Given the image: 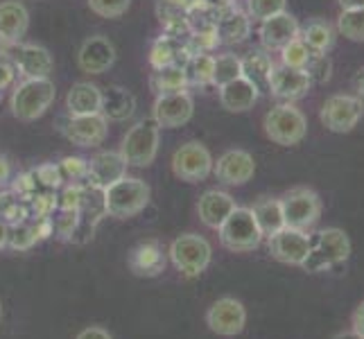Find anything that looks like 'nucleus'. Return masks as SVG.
Returning <instances> with one entry per match:
<instances>
[{"mask_svg":"<svg viewBox=\"0 0 364 339\" xmlns=\"http://www.w3.org/2000/svg\"><path fill=\"white\" fill-rule=\"evenodd\" d=\"M102 195H105L107 215L116 220H129L147 208L152 190H149V185L143 179L122 177L111 185H107Z\"/></svg>","mask_w":364,"mask_h":339,"instance_id":"1","label":"nucleus"},{"mask_svg":"<svg viewBox=\"0 0 364 339\" xmlns=\"http://www.w3.org/2000/svg\"><path fill=\"white\" fill-rule=\"evenodd\" d=\"M55 95L57 89L48 77L25 80L11 95V113L23 122H32L53 107Z\"/></svg>","mask_w":364,"mask_h":339,"instance_id":"2","label":"nucleus"},{"mask_svg":"<svg viewBox=\"0 0 364 339\" xmlns=\"http://www.w3.org/2000/svg\"><path fill=\"white\" fill-rule=\"evenodd\" d=\"M159 134L161 127L154 118L138 120L134 127L122 138L120 154L127 166L134 168H147L152 166L159 154Z\"/></svg>","mask_w":364,"mask_h":339,"instance_id":"3","label":"nucleus"},{"mask_svg":"<svg viewBox=\"0 0 364 339\" xmlns=\"http://www.w3.org/2000/svg\"><path fill=\"white\" fill-rule=\"evenodd\" d=\"M218 233H220L222 247L229 251H235V254L254 251L262 242V231L254 217V210L242 208V206H235V210L224 220Z\"/></svg>","mask_w":364,"mask_h":339,"instance_id":"4","label":"nucleus"},{"mask_svg":"<svg viewBox=\"0 0 364 339\" xmlns=\"http://www.w3.org/2000/svg\"><path fill=\"white\" fill-rule=\"evenodd\" d=\"M350 256V240L342 229H323L310 240V254L301 267L306 271H323L342 265Z\"/></svg>","mask_w":364,"mask_h":339,"instance_id":"5","label":"nucleus"},{"mask_svg":"<svg viewBox=\"0 0 364 339\" xmlns=\"http://www.w3.org/2000/svg\"><path fill=\"white\" fill-rule=\"evenodd\" d=\"M213 249L206 237L197 233H183L170 244V260L183 276L193 279V276L204 274L210 265Z\"/></svg>","mask_w":364,"mask_h":339,"instance_id":"6","label":"nucleus"},{"mask_svg":"<svg viewBox=\"0 0 364 339\" xmlns=\"http://www.w3.org/2000/svg\"><path fill=\"white\" fill-rule=\"evenodd\" d=\"M308 120L296 107L292 104H279L265 116V134L276 145L292 147L299 145L306 138Z\"/></svg>","mask_w":364,"mask_h":339,"instance_id":"7","label":"nucleus"},{"mask_svg":"<svg viewBox=\"0 0 364 339\" xmlns=\"http://www.w3.org/2000/svg\"><path fill=\"white\" fill-rule=\"evenodd\" d=\"M285 226L299 231H310L321 217V199L310 188H292L281 199Z\"/></svg>","mask_w":364,"mask_h":339,"instance_id":"8","label":"nucleus"},{"mask_svg":"<svg viewBox=\"0 0 364 339\" xmlns=\"http://www.w3.org/2000/svg\"><path fill=\"white\" fill-rule=\"evenodd\" d=\"M213 166H215V161H213L208 147L199 141H191L181 145L172 156L174 177L186 183H199L208 179L213 174Z\"/></svg>","mask_w":364,"mask_h":339,"instance_id":"9","label":"nucleus"},{"mask_svg":"<svg viewBox=\"0 0 364 339\" xmlns=\"http://www.w3.org/2000/svg\"><path fill=\"white\" fill-rule=\"evenodd\" d=\"M364 113V102L355 95H333L321 107V122L333 134H348L358 127Z\"/></svg>","mask_w":364,"mask_h":339,"instance_id":"10","label":"nucleus"},{"mask_svg":"<svg viewBox=\"0 0 364 339\" xmlns=\"http://www.w3.org/2000/svg\"><path fill=\"white\" fill-rule=\"evenodd\" d=\"M206 325L222 337H235L245 330L247 325V310L237 298L224 296L218 298L206 312Z\"/></svg>","mask_w":364,"mask_h":339,"instance_id":"11","label":"nucleus"},{"mask_svg":"<svg viewBox=\"0 0 364 339\" xmlns=\"http://www.w3.org/2000/svg\"><path fill=\"white\" fill-rule=\"evenodd\" d=\"M310 240L308 231H299L285 226L276 235L269 237V254L274 260L283 262V265H294L301 267L310 254Z\"/></svg>","mask_w":364,"mask_h":339,"instance_id":"12","label":"nucleus"},{"mask_svg":"<svg viewBox=\"0 0 364 339\" xmlns=\"http://www.w3.org/2000/svg\"><path fill=\"white\" fill-rule=\"evenodd\" d=\"M193 97L186 91L177 93H161L154 102V120L159 122V127L163 129H177L193 118Z\"/></svg>","mask_w":364,"mask_h":339,"instance_id":"13","label":"nucleus"},{"mask_svg":"<svg viewBox=\"0 0 364 339\" xmlns=\"http://www.w3.org/2000/svg\"><path fill=\"white\" fill-rule=\"evenodd\" d=\"M312 86V80L308 70H299V68H287V66H274L269 72V84H267V91L279 97V99H292L304 97Z\"/></svg>","mask_w":364,"mask_h":339,"instance_id":"14","label":"nucleus"},{"mask_svg":"<svg viewBox=\"0 0 364 339\" xmlns=\"http://www.w3.org/2000/svg\"><path fill=\"white\" fill-rule=\"evenodd\" d=\"M215 177L227 185H245L254 179L256 174V161L245 149H229L224 152L218 163L213 166Z\"/></svg>","mask_w":364,"mask_h":339,"instance_id":"15","label":"nucleus"},{"mask_svg":"<svg viewBox=\"0 0 364 339\" xmlns=\"http://www.w3.org/2000/svg\"><path fill=\"white\" fill-rule=\"evenodd\" d=\"M109 120L102 113H89V116H70L66 122L64 134L70 143L80 147H95L107 138Z\"/></svg>","mask_w":364,"mask_h":339,"instance_id":"16","label":"nucleus"},{"mask_svg":"<svg viewBox=\"0 0 364 339\" xmlns=\"http://www.w3.org/2000/svg\"><path fill=\"white\" fill-rule=\"evenodd\" d=\"M260 43L265 50H283L290 41L299 39L301 28L292 14L281 11V14L260 21Z\"/></svg>","mask_w":364,"mask_h":339,"instance_id":"17","label":"nucleus"},{"mask_svg":"<svg viewBox=\"0 0 364 339\" xmlns=\"http://www.w3.org/2000/svg\"><path fill=\"white\" fill-rule=\"evenodd\" d=\"M77 64L84 72L102 75L116 64V48L105 36H91L80 48Z\"/></svg>","mask_w":364,"mask_h":339,"instance_id":"18","label":"nucleus"},{"mask_svg":"<svg viewBox=\"0 0 364 339\" xmlns=\"http://www.w3.org/2000/svg\"><path fill=\"white\" fill-rule=\"evenodd\" d=\"M233 210H235V199L229 193H222V190H206L199 197V204H197L199 220H202L208 229H215V231Z\"/></svg>","mask_w":364,"mask_h":339,"instance_id":"19","label":"nucleus"},{"mask_svg":"<svg viewBox=\"0 0 364 339\" xmlns=\"http://www.w3.org/2000/svg\"><path fill=\"white\" fill-rule=\"evenodd\" d=\"M127 163H124L120 152H100L89 161V177L93 179V185L105 188L114 181L127 177Z\"/></svg>","mask_w":364,"mask_h":339,"instance_id":"20","label":"nucleus"},{"mask_svg":"<svg viewBox=\"0 0 364 339\" xmlns=\"http://www.w3.org/2000/svg\"><path fill=\"white\" fill-rule=\"evenodd\" d=\"M258 86H254L249 80L245 77H237L229 84L220 86V102L222 107L231 111V113H242V111H249L258 102Z\"/></svg>","mask_w":364,"mask_h":339,"instance_id":"21","label":"nucleus"},{"mask_svg":"<svg viewBox=\"0 0 364 339\" xmlns=\"http://www.w3.org/2000/svg\"><path fill=\"white\" fill-rule=\"evenodd\" d=\"M28 28H30V14L25 5L16 3V0L0 3V39L18 41L21 36H25Z\"/></svg>","mask_w":364,"mask_h":339,"instance_id":"22","label":"nucleus"},{"mask_svg":"<svg viewBox=\"0 0 364 339\" xmlns=\"http://www.w3.org/2000/svg\"><path fill=\"white\" fill-rule=\"evenodd\" d=\"M66 107L70 116H89V113H100L102 109V91L91 82H77L68 91Z\"/></svg>","mask_w":364,"mask_h":339,"instance_id":"23","label":"nucleus"},{"mask_svg":"<svg viewBox=\"0 0 364 339\" xmlns=\"http://www.w3.org/2000/svg\"><path fill=\"white\" fill-rule=\"evenodd\" d=\"M134 111H136V97L132 91L122 89V86H111V89L102 91V109H100V113L107 120L122 122L132 118Z\"/></svg>","mask_w":364,"mask_h":339,"instance_id":"24","label":"nucleus"},{"mask_svg":"<svg viewBox=\"0 0 364 339\" xmlns=\"http://www.w3.org/2000/svg\"><path fill=\"white\" fill-rule=\"evenodd\" d=\"M129 267L136 276H159L166 269V256L156 242H143L132 251Z\"/></svg>","mask_w":364,"mask_h":339,"instance_id":"25","label":"nucleus"},{"mask_svg":"<svg viewBox=\"0 0 364 339\" xmlns=\"http://www.w3.org/2000/svg\"><path fill=\"white\" fill-rule=\"evenodd\" d=\"M16 66L28 80L48 77L50 70H53V57H50V53L41 45H23L18 50Z\"/></svg>","mask_w":364,"mask_h":339,"instance_id":"26","label":"nucleus"},{"mask_svg":"<svg viewBox=\"0 0 364 339\" xmlns=\"http://www.w3.org/2000/svg\"><path fill=\"white\" fill-rule=\"evenodd\" d=\"M254 217L262 231V237H272L281 229H285V217L281 208V199L276 197H260L258 202L251 206Z\"/></svg>","mask_w":364,"mask_h":339,"instance_id":"27","label":"nucleus"},{"mask_svg":"<svg viewBox=\"0 0 364 339\" xmlns=\"http://www.w3.org/2000/svg\"><path fill=\"white\" fill-rule=\"evenodd\" d=\"M299 36L315 55L328 53L335 43V30L326 21H310Z\"/></svg>","mask_w":364,"mask_h":339,"instance_id":"28","label":"nucleus"},{"mask_svg":"<svg viewBox=\"0 0 364 339\" xmlns=\"http://www.w3.org/2000/svg\"><path fill=\"white\" fill-rule=\"evenodd\" d=\"M249 30H251V23H249V16L240 14V11H231V14L222 16L220 23H218V39L224 41V43H240L249 36Z\"/></svg>","mask_w":364,"mask_h":339,"instance_id":"29","label":"nucleus"},{"mask_svg":"<svg viewBox=\"0 0 364 339\" xmlns=\"http://www.w3.org/2000/svg\"><path fill=\"white\" fill-rule=\"evenodd\" d=\"M272 68H274L272 59L262 53H251L247 59H242V77L258 86V91L267 89Z\"/></svg>","mask_w":364,"mask_h":339,"instance_id":"30","label":"nucleus"},{"mask_svg":"<svg viewBox=\"0 0 364 339\" xmlns=\"http://www.w3.org/2000/svg\"><path fill=\"white\" fill-rule=\"evenodd\" d=\"M237 77H242V59L240 57L227 53V55H220L213 59V84H215L218 89Z\"/></svg>","mask_w":364,"mask_h":339,"instance_id":"31","label":"nucleus"},{"mask_svg":"<svg viewBox=\"0 0 364 339\" xmlns=\"http://www.w3.org/2000/svg\"><path fill=\"white\" fill-rule=\"evenodd\" d=\"M337 32L348 41H364V9H342L337 18Z\"/></svg>","mask_w":364,"mask_h":339,"instance_id":"32","label":"nucleus"},{"mask_svg":"<svg viewBox=\"0 0 364 339\" xmlns=\"http://www.w3.org/2000/svg\"><path fill=\"white\" fill-rule=\"evenodd\" d=\"M188 84L186 80V70L179 68V66H166V68H159L156 75H154V86L161 91V93H177V91H183V86Z\"/></svg>","mask_w":364,"mask_h":339,"instance_id":"33","label":"nucleus"},{"mask_svg":"<svg viewBox=\"0 0 364 339\" xmlns=\"http://www.w3.org/2000/svg\"><path fill=\"white\" fill-rule=\"evenodd\" d=\"M312 50L301 41V36L294 41L287 43L283 50H281V64L287 66V68H299V70H306V66L310 64L312 59Z\"/></svg>","mask_w":364,"mask_h":339,"instance_id":"34","label":"nucleus"},{"mask_svg":"<svg viewBox=\"0 0 364 339\" xmlns=\"http://www.w3.org/2000/svg\"><path fill=\"white\" fill-rule=\"evenodd\" d=\"M213 59L210 55H195L188 61V66L183 68L186 70V80L193 82V84H199V86H206V84H213Z\"/></svg>","mask_w":364,"mask_h":339,"instance_id":"35","label":"nucleus"},{"mask_svg":"<svg viewBox=\"0 0 364 339\" xmlns=\"http://www.w3.org/2000/svg\"><path fill=\"white\" fill-rule=\"evenodd\" d=\"M287 0H247V11L254 21H265L285 11Z\"/></svg>","mask_w":364,"mask_h":339,"instance_id":"36","label":"nucleus"},{"mask_svg":"<svg viewBox=\"0 0 364 339\" xmlns=\"http://www.w3.org/2000/svg\"><path fill=\"white\" fill-rule=\"evenodd\" d=\"M36 240H39V233H36V226H30V224H16L14 229L9 231V240H7V247L16 249V251H25L30 249Z\"/></svg>","mask_w":364,"mask_h":339,"instance_id":"37","label":"nucleus"},{"mask_svg":"<svg viewBox=\"0 0 364 339\" xmlns=\"http://www.w3.org/2000/svg\"><path fill=\"white\" fill-rule=\"evenodd\" d=\"M129 5L132 0H89L91 11H95L102 18H118L122 14H127Z\"/></svg>","mask_w":364,"mask_h":339,"instance_id":"38","label":"nucleus"},{"mask_svg":"<svg viewBox=\"0 0 364 339\" xmlns=\"http://www.w3.org/2000/svg\"><path fill=\"white\" fill-rule=\"evenodd\" d=\"M77 226H80L77 210H61V215L55 222V231L61 240H68V237H73L75 231H77Z\"/></svg>","mask_w":364,"mask_h":339,"instance_id":"39","label":"nucleus"},{"mask_svg":"<svg viewBox=\"0 0 364 339\" xmlns=\"http://www.w3.org/2000/svg\"><path fill=\"white\" fill-rule=\"evenodd\" d=\"M308 75H310V80L312 82H326L331 77V61L326 59V55H312L310 59V64L306 66Z\"/></svg>","mask_w":364,"mask_h":339,"instance_id":"40","label":"nucleus"},{"mask_svg":"<svg viewBox=\"0 0 364 339\" xmlns=\"http://www.w3.org/2000/svg\"><path fill=\"white\" fill-rule=\"evenodd\" d=\"M172 59H174V50L170 48L168 41H161V43L154 45V50H152V66H154L156 70L170 66V64H172Z\"/></svg>","mask_w":364,"mask_h":339,"instance_id":"41","label":"nucleus"},{"mask_svg":"<svg viewBox=\"0 0 364 339\" xmlns=\"http://www.w3.org/2000/svg\"><path fill=\"white\" fill-rule=\"evenodd\" d=\"M61 170H64L68 177L73 179H80L84 174H89V163L82 161V158H66L61 163Z\"/></svg>","mask_w":364,"mask_h":339,"instance_id":"42","label":"nucleus"},{"mask_svg":"<svg viewBox=\"0 0 364 339\" xmlns=\"http://www.w3.org/2000/svg\"><path fill=\"white\" fill-rule=\"evenodd\" d=\"M36 177H39L46 185H59L61 181V170L55 168V166H43L36 170Z\"/></svg>","mask_w":364,"mask_h":339,"instance_id":"43","label":"nucleus"},{"mask_svg":"<svg viewBox=\"0 0 364 339\" xmlns=\"http://www.w3.org/2000/svg\"><path fill=\"white\" fill-rule=\"evenodd\" d=\"M75 339H114V337L109 335V330L100 328V325H89V328L80 330V335Z\"/></svg>","mask_w":364,"mask_h":339,"instance_id":"44","label":"nucleus"},{"mask_svg":"<svg viewBox=\"0 0 364 339\" xmlns=\"http://www.w3.org/2000/svg\"><path fill=\"white\" fill-rule=\"evenodd\" d=\"M350 323H353V328H350V330L358 333V335L364 339V301L355 308V312H353V321H350Z\"/></svg>","mask_w":364,"mask_h":339,"instance_id":"45","label":"nucleus"},{"mask_svg":"<svg viewBox=\"0 0 364 339\" xmlns=\"http://www.w3.org/2000/svg\"><path fill=\"white\" fill-rule=\"evenodd\" d=\"M11 80H14V68L5 64V61H0V89H5Z\"/></svg>","mask_w":364,"mask_h":339,"instance_id":"46","label":"nucleus"},{"mask_svg":"<svg viewBox=\"0 0 364 339\" xmlns=\"http://www.w3.org/2000/svg\"><path fill=\"white\" fill-rule=\"evenodd\" d=\"M342 9H364V0H337Z\"/></svg>","mask_w":364,"mask_h":339,"instance_id":"47","label":"nucleus"},{"mask_svg":"<svg viewBox=\"0 0 364 339\" xmlns=\"http://www.w3.org/2000/svg\"><path fill=\"white\" fill-rule=\"evenodd\" d=\"M7 240H9V226L0 220V249L7 247Z\"/></svg>","mask_w":364,"mask_h":339,"instance_id":"48","label":"nucleus"},{"mask_svg":"<svg viewBox=\"0 0 364 339\" xmlns=\"http://www.w3.org/2000/svg\"><path fill=\"white\" fill-rule=\"evenodd\" d=\"M333 339H362L358 333H353V330H344V333H340V335H335Z\"/></svg>","mask_w":364,"mask_h":339,"instance_id":"49","label":"nucleus"},{"mask_svg":"<svg viewBox=\"0 0 364 339\" xmlns=\"http://www.w3.org/2000/svg\"><path fill=\"white\" fill-rule=\"evenodd\" d=\"M7 177H9V166L3 158H0V181H5Z\"/></svg>","mask_w":364,"mask_h":339,"instance_id":"50","label":"nucleus"},{"mask_svg":"<svg viewBox=\"0 0 364 339\" xmlns=\"http://www.w3.org/2000/svg\"><path fill=\"white\" fill-rule=\"evenodd\" d=\"M358 93H360V99L364 102V72H362V77H360V82H358Z\"/></svg>","mask_w":364,"mask_h":339,"instance_id":"51","label":"nucleus"},{"mask_svg":"<svg viewBox=\"0 0 364 339\" xmlns=\"http://www.w3.org/2000/svg\"><path fill=\"white\" fill-rule=\"evenodd\" d=\"M0 319H3V303H0Z\"/></svg>","mask_w":364,"mask_h":339,"instance_id":"52","label":"nucleus"}]
</instances>
